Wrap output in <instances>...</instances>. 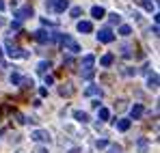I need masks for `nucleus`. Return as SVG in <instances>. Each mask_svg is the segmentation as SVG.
<instances>
[{"instance_id": "4be33fe9", "label": "nucleus", "mask_w": 160, "mask_h": 153, "mask_svg": "<svg viewBox=\"0 0 160 153\" xmlns=\"http://www.w3.org/2000/svg\"><path fill=\"white\" fill-rule=\"evenodd\" d=\"M138 4L145 9V11H154L156 7H154V2H149V0H138Z\"/></svg>"}, {"instance_id": "c9c22d12", "label": "nucleus", "mask_w": 160, "mask_h": 153, "mask_svg": "<svg viewBox=\"0 0 160 153\" xmlns=\"http://www.w3.org/2000/svg\"><path fill=\"white\" fill-rule=\"evenodd\" d=\"M0 11H4V0H0Z\"/></svg>"}, {"instance_id": "9b49d317", "label": "nucleus", "mask_w": 160, "mask_h": 153, "mask_svg": "<svg viewBox=\"0 0 160 153\" xmlns=\"http://www.w3.org/2000/svg\"><path fill=\"white\" fill-rule=\"evenodd\" d=\"M76 28H78V32H91L93 30V24L87 22V20H80L78 24H76Z\"/></svg>"}, {"instance_id": "20e7f679", "label": "nucleus", "mask_w": 160, "mask_h": 153, "mask_svg": "<svg viewBox=\"0 0 160 153\" xmlns=\"http://www.w3.org/2000/svg\"><path fill=\"white\" fill-rule=\"evenodd\" d=\"M35 15V11H32V7L26 4V7H22V9H15V13H13V17L18 20V22H24L28 17H32Z\"/></svg>"}, {"instance_id": "412c9836", "label": "nucleus", "mask_w": 160, "mask_h": 153, "mask_svg": "<svg viewBox=\"0 0 160 153\" xmlns=\"http://www.w3.org/2000/svg\"><path fill=\"white\" fill-rule=\"evenodd\" d=\"M108 24H112V26L121 24V15H119V13H110V15H108Z\"/></svg>"}, {"instance_id": "393cba45", "label": "nucleus", "mask_w": 160, "mask_h": 153, "mask_svg": "<svg viewBox=\"0 0 160 153\" xmlns=\"http://www.w3.org/2000/svg\"><path fill=\"white\" fill-rule=\"evenodd\" d=\"M9 80H11V84H13V86H15V84H20V80H22V76H20V74H18V71H13V74H11V76H9Z\"/></svg>"}, {"instance_id": "0eeeda50", "label": "nucleus", "mask_w": 160, "mask_h": 153, "mask_svg": "<svg viewBox=\"0 0 160 153\" xmlns=\"http://www.w3.org/2000/svg\"><path fill=\"white\" fill-rule=\"evenodd\" d=\"M98 41H102V43H110V41H115V32H112L110 28H102V30L98 32Z\"/></svg>"}, {"instance_id": "a878e982", "label": "nucleus", "mask_w": 160, "mask_h": 153, "mask_svg": "<svg viewBox=\"0 0 160 153\" xmlns=\"http://www.w3.org/2000/svg\"><path fill=\"white\" fill-rule=\"evenodd\" d=\"M80 76L84 78V80H93V76H95V69H89V71H80Z\"/></svg>"}, {"instance_id": "ddd939ff", "label": "nucleus", "mask_w": 160, "mask_h": 153, "mask_svg": "<svg viewBox=\"0 0 160 153\" xmlns=\"http://www.w3.org/2000/svg\"><path fill=\"white\" fill-rule=\"evenodd\" d=\"M84 95H89V97H102V88L95 86V84H91V86L84 91Z\"/></svg>"}, {"instance_id": "aec40b11", "label": "nucleus", "mask_w": 160, "mask_h": 153, "mask_svg": "<svg viewBox=\"0 0 160 153\" xmlns=\"http://www.w3.org/2000/svg\"><path fill=\"white\" fill-rule=\"evenodd\" d=\"M98 117H100V121H108V119H110L108 108H98Z\"/></svg>"}, {"instance_id": "e433bc0d", "label": "nucleus", "mask_w": 160, "mask_h": 153, "mask_svg": "<svg viewBox=\"0 0 160 153\" xmlns=\"http://www.w3.org/2000/svg\"><path fill=\"white\" fill-rule=\"evenodd\" d=\"M2 24H4V20H2V17H0V26H2Z\"/></svg>"}, {"instance_id": "9d476101", "label": "nucleus", "mask_w": 160, "mask_h": 153, "mask_svg": "<svg viewBox=\"0 0 160 153\" xmlns=\"http://www.w3.org/2000/svg\"><path fill=\"white\" fill-rule=\"evenodd\" d=\"M147 88L149 91H158V74H149V78H147Z\"/></svg>"}, {"instance_id": "72a5a7b5", "label": "nucleus", "mask_w": 160, "mask_h": 153, "mask_svg": "<svg viewBox=\"0 0 160 153\" xmlns=\"http://www.w3.org/2000/svg\"><path fill=\"white\" fill-rule=\"evenodd\" d=\"M35 153H48V149H43V147H41V149H37Z\"/></svg>"}, {"instance_id": "f257e3e1", "label": "nucleus", "mask_w": 160, "mask_h": 153, "mask_svg": "<svg viewBox=\"0 0 160 153\" xmlns=\"http://www.w3.org/2000/svg\"><path fill=\"white\" fill-rule=\"evenodd\" d=\"M56 41H61V45H63L67 52H72V54H78V52H80V45L69 37V35H58Z\"/></svg>"}, {"instance_id": "39448f33", "label": "nucleus", "mask_w": 160, "mask_h": 153, "mask_svg": "<svg viewBox=\"0 0 160 153\" xmlns=\"http://www.w3.org/2000/svg\"><path fill=\"white\" fill-rule=\"evenodd\" d=\"M4 48H7V54H9L11 58H22V50H20V48L13 43V39H7Z\"/></svg>"}, {"instance_id": "473e14b6", "label": "nucleus", "mask_w": 160, "mask_h": 153, "mask_svg": "<svg viewBox=\"0 0 160 153\" xmlns=\"http://www.w3.org/2000/svg\"><path fill=\"white\" fill-rule=\"evenodd\" d=\"M0 67H4V58H2V48H0Z\"/></svg>"}, {"instance_id": "bb28decb", "label": "nucleus", "mask_w": 160, "mask_h": 153, "mask_svg": "<svg viewBox=\"0 0 160 153\" xmlns=\"http://www.w3.org/2000/svg\"><path fill=\"white\" fill-rule=\"evenodd\" d=\"M108 145H110V142H108L106 138H100V140H98V142H95V147H98V149H106Z\"/></svg>"}, {"instance_id": "4468645a", "label": "nucleus", "mask_w": 160, "mask_h": 153, "mask_svg": "<svg viewBox=\"0 0 160 153\" xmlns=\"http://www.w3.org/2000/svg\"><path fill=\"white\" fill-rule=\"evenodd\" d=\"M91 17H95V20H102V17H106V11H104V7H93V9H91Z\"/></svg>"}, {"instance_id": "f704fd0d", "label": "nucleus", "mask_w": 160, "mask_h": 153, "mask_svg": "<svg viewBox=\"0 0 160 153\" xmlns=\"http://www.w3.org/2000/svg\"><path fill=\"white\" fill-rule=\"evenodd\" d=\"M67 153H80V149H78V147H76V149H69V151H67Z\"/></svg>"}, {"instance_id": "c85d7f7f", "label": "nucleus", "mask_w": 160, "mask_h": 153, "mask_svg": "<svg viewBox=\"0 0 160 153\" xmlns=\"http://www.w3.org/2000/svg\"><path fill=\"white\" fill-rule=\"evenodd\" d=\"M121 56H126V58H128V56H132V48L123 45V48H121Z\"/></svg>"}, {"instance_id": "1a4fd4ad", "label": "nucleus", "mask_w": 160, "mask_h": 153, "mask_svg": "<svg viewBox=\"0 0 160 153\" xmlns=\"http://www.w3.org/2000/svg\"><path fill=\"white\" fill-rule=\"evenodd\" d=\"M130 125H132V121H130V119H119V121H115V127L119 129V131H128Z\"/></svg>"}, {"instance_id": "a211bd4d", "label": "nucleus", "mask_w": 160, "mask_h": 153, "mask_svg": "<svg viewBox=\"0 0 160 153\" xmlns=\"http://www.w3.org/2000/svg\"><path fill=\"white\" fill-rule=\"evenodd\" d=\"M74 119L80 121V123H87V121H89V114H87V112H82V110H76V112H74Z\"/></svg>"}, {"instance_id": "cd10ccee", "label": "nucleus", "mask_w": 160, "mask_h": 153, "mask_svg": "<svg viewBox=\"0 0 160 153\" xmlns=\"http://www.w3.org/2000/svg\"><path fill=\"white\" fill-rule=\"evenodd\" d=\"M69 15H72V17H80V15H82V7H74V9L69 11Z\"/></svg>"}, {"instance_id": "2f4dec72", "label": "nucleus", "mask_w": 160, "mask_h": 153, "mask_svg": "<svg viewBox=\"0 0 160 153\" xmlns=\"http://www.w3.org/2000/svg\"><path fill=\"white\" fill-rule=\"evenodd\" d=\"M54 82V78L52 76H48V74H46V84H52Z\"/></svg>"}, {"instance_id": "c756f323", "label": "nucleus", "mask_w": 160, "mask_h": 153, "mask_svg": "<svg viewBox=\"0 0 160 153\" xmlns=\"http://www.w3.org/2000/svg\"><path fill=\"white\" fill-rule=\"evenodd\" d=\"M108 153H121V147L119 145H108Z\"/></svg>"}, {"instance_id": "2eb2a0df", "label": "nucleus", "mask_w": 160, "mask_h": 153, "mask_svg": "<svg viewBox=\"0 0 160 153\" xmlns=\"http://www.w3.org/2000/svg\"><path fill=\"white\" fill-rule=\"evenodd\" d=\"M112 63H115V54H104V56L100 58V65H102V67H110Z\"/></svg>"}, {"instance_id": "f8f14e48", "label": "nucleus", "mask_w": 160, "mask_h": 153, "mask_svg": "<svg viewBox=\"0 0 160 153\" xmlns=\"http://www.w3.org/2000/svg\"><path fill=\"white\" fill-rule=\"evenodd\" d=\"M143 112H145V110H143V106H141V103H134L132 110H130V117L136 121V119H141V117H143Z\"/></svg>"}, {"instance_id": "dca6fc26", "label": "nucleus", "mask_w": 160, "mask_h": 153, "mask_svg": "<svg viewBox=\"0 0 160 153\" xmlns=\"http://www.w3.org/2000/svg\"><path fill=\"white\" fill-rule=\"evenodd\" d=\"M48 69H52V65H50V60H41V63L37 65V71H39L41 76H46V74H48Z\"/></svg>"}, {"instance_id": "f03ea898", "label": "nucleus", "mask_w": 160, "mask_h": 153, "mask_svg": "<svg viewBox=\"0 0 160 153\" xmlns=\"http://www.w3.org/2000/svg\"><path fill=\"white\" fill-rule=\"evenodd\" d=\"M46 7H48V11L63 13V11L69 9V0H46Z\"/></svg>"}, {"instance_id": "b1692460", "label": "nucleus", "mask_w": 160, "mask_h": 153, "mask_svg": "<svg viewBox=\"0 0 160 153\" xmlns=\"http://www.w3.org/2000/svg\"><path fill=\"white\" fill-rule=\"evenodd\" d=\"M20 84H22L24 88H32V86H35V82H32L30 78H22V80H20Z\"/></svg>"}, {"instance_id": "6e6552de", "label": "nucleus", "mask_w": 160, "mask_h": 153, "mask_svg": "<svg viewBox=\"0 0 160 153\" xmlns=\"http://www.w3.org/2000/svg\"><path fill=\"white\" fill-rule=\"evenodd\" d=\"M93 65H95V56L93 54H87L84 58H82V71H89V69H93Z\"/></svg>"}, {"instance_id": "7ed1b4c3", "label": "nucleus", "mask_w": 160, "mask_h": 153, "mask_svg": "<svg viewBox=\"0 0 160 153\" xmlns=\"http://www.w3.org/2000/svg\"><path fill=\"white\" fill-rule=\"evenodd\" d=\"M32 37H35V41H39V43H50V41H56L58 32H48V30L39 28V30H37Z\"/></svg>"}, {"instance_id": "5701e85b", "label": "nucleus", "mask_w": 160, "mask_h": 153, "mask_svg": "<svg viewBox=\"0 0 160 153\" xmlns=\"http://www.w3.org/2000/svg\"><path fill=\"white\" fill-rule=\"evenodd\" d=\"M119 35H123V37H128V35H132V28L128 24H121L119 26Z\"/></svg>"}, {"instance_id": "423d86ee", "label": "nucleus", "mask_w": 160, "mask_h": 153, "mask_svg": "<svg viewBox=\"0 0 160 153\" xmlns=\"http://www.w3.org/2000/svg\"><path fill=\"white\" fill-rule=\"evenodd\" d=\"M30 138H32L35 142H50V134H48L46 129H35V131L30 134Z\"/></svg>"}, {"instance_id": "7c9ffc66", "label": "nucleus", "mask_w": 160, "mask_h": 153, "mask_svg": "<svg viewBox=\"0 0 160 153\" xmlns=\"http://www.w3.org/2000/svg\"><path fill=\"white\" fill-rule=\"evenodd\" d=\"M20 28H22V22H18V20L11 22V30H20Z\"/></svg>"}, {"instance_id": "6ab92c4d", "label": "nucleus", "mask_w": 160, "mask_h": 153, "mask_svg": "<svg viewBox=\"0 0 160 153\" xmlns=\"http://www.w3.org/2000/svg\"><path fill=\"white\" fill-rule=\"evenodd\" d=\"M72 93H74V88H72L69 84H63V86L58 88V95H63V97H69Z\"/></svg>"}, {"instance_id": "f3484780", "label": "nucleus", "mask_w": 160, "mask_h": 153, "mask_svg": "<svg viewBox=\"0 0 160 153\" xmlns=\"http://www.w3.org/2000/svg\"><path fill=\"white\" fill-rule=\"evenodd\" d=\"M136 147H138L141 153H147V149H149V140H147V138H138V140H136Z\"/></svg>"}]
</instances>
